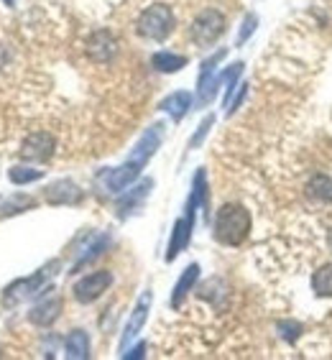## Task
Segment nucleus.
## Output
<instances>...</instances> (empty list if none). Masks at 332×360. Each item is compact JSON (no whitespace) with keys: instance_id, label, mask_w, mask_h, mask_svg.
Masks as SVG:
<instances>
[{"instance_id":"nucleus-8","label":"nucleus","mask_w":332,"mask_h":360,"mask_svg":"<svg viewBox=\"0 0 332 360\" xmlns=\"http://www.w3.org/2000/svg\"><path fill=\"white\" fill-rule=\"evenodd\" d=\"M54 148H56V141L51 133L36 131L23 139L21 148H18V156H21V161H28V164H42V161H49L54 156Z\"/></svg>"},{"instance_id":"nucleus-19","label":"nucleus","mask_w":332,"mask_h":360,"mask_svg":"<svg viewBox=\"0 0 332 360\" xmlns=\"http://www.w3.org/2000/svg\"><path fill=\"white\" fill-rule=\"evenodd\" d=\"M151 67L156 72H161V75H177V72L187 67V56L174 54V51H166L164 49V51H156L151 56Z\"/></svg>"},{"instance_id":"nucleus-1","label":"nucleus","mask_w":332,"mask_h":360,"mask_svg":"<svg viewBox=\"0 0 332 360\" xmlns=\"http://www.w3.org/2000/svg\"><path fill=\"white\" fill-rule=\"evenodd\" d=\"M212 236L220 245L238 248L248 240L250 236V212L243 207L241 202H228L217 210L212 225Z\"/></svg>"},{"instance_id":"nucleus-17","label":"nucleus","mask_w":332,"mask_h":360,"mask_svg":"<svg viewBox=\"0 0 332 360\" xmlns=\"http://www.w3.org/2000/svg\"><path fill=\"white\" fill-rule=\"evenodd\" d=\"M151 189H153V179H141L139 184L133 181L131 192H128V189H125V192H120V200H118V210H120V212H118V215L125 217L128 212H133V210L139 207L141 202H143L146 197L151 194Z\"/></svg>"},{"instance_id":"nucleus-12","label":"nucleus","mask_w":332,"mask_h":360,"mask_svg":"<svg viewBox=\"0 0 332 360\" xmlns=\"http://www.w3.org/2000/svg\"><path fill=\"white\" fill-rule=\"evenodd\" d=\"M164 133H166L164 123L148 125V128L141 133V139L136 141V146H133V151H131L128 159H136V161H141V164H148V161L153 159V153L159 151L161 143H164Z\"/></svg>"},{"instance_id":"nucleus-9","label":"nucleus","mask_w":332,"mask_h":360,"mask_svg":"<svg viewBox=\"0 0 332 360\" xmlns=\"http://www.w3.org/2000/svg\"><path fill=\"white\" fill-rule=\"evenodd\" d=\"M118 49H120L118 39H115V34L108 31V28H100V31L90 34V39L84 44V51H87V56H90L95 64L113 62V59L118 56Z\"/></svg>"},{"instance_id":"nucleus-7","label":"nucleus","mask_w":332,"mask_h":360,"mask_svg":"<svg viewBox=\"0 0 332 360\" xmlns=\"http://www.w3.org/2000/svg\"><path fill=\"white\" fill-rule=\"evenodd\" d=\"M110 286H113V274L108 269H100L79 278V281L72 286V294H75V299L79 304H92V302H97Z\"/></svg>"},{"instance_id":"nucleus-6","label":"nucleus","mask_w":332,"mask_h":360,"mask_svg":"<svg viewBox=\"0 0 332 360\" xmlns=\"http://www.w3.org/2000/svg\"><path fill=\"white\" fill-rule=\"evenodd\" d=\"M194 220H197V207L187 205V207H184V215L177 217V222H174V228H172V236H169V245H166V256H164L166 264L177 261V256L187 250L189 240H192V233H194Z\"/></svg>"},{"instance_id":"nucleus-13","label":"nucleus","mask_w":332,"mask_h":360,"mask_svg":"<svg viewBox=\"0 0 332 360\" xmlns=\"http://www.w3.org/2000/svg\"><path fill=\"white\" fill-rule=\"evenodd\" d=\"M44 200L54 207H64V205H79L82 202V189L72 179H56L44 189Z\"/></svg>"},{"instance_id":"nucleus-28","label":"nucleus","mask_w":332,"mask_h":360,"mask_svg":"<svg viewBox=\"0 0 332 360\" xmlns=\"http://www.w3.org/2000/svg\"><path fill=\"white\" fill-rule=\"evenodd\" d=\"M143 355H146V342H139V345H136V347H131V350H128V353H125V350H123V358H125V360L143 358Z\"/></svg>"},{"instance_id":"nucleus-26","label":"nucleus","mask_w":332,"mask_h":360,"mask_svg":"<svg viewBox=\"0 0 332 360\" xmlns=\"http://www.w3.org/2000/svg\"><path fill=\"white\" fill-rule=\"evenodd\" d=\"M212 125H215V115H205V120L197 125V131H194L192 139H189V148H200V146L205 143V139H208V133L212 131Z\"/></svg>"},{"instance_id":"nucleus-20","label":"nucleus","mask_w":332,"mask_h":360,"mask_svg":"<svg viewBox=\"0 0 332 360\" xmlns=\"http://www.w3.org/2000/svg\"><path fill=\"white\" fill-rule=\"evenodd\" d=\"M307 194H309L312 200L332 205V176H327V174H314V176L307 181Z\"/></svg>"},{"instance_id":"nucleus-4","label":"nucleus","mask_w":332,"mask_h":360,"mask_svg":"<svg viewBox=\"0 0 332 360\" xmlns=\"http://www.w3.org/2000/svg\"><path fill=\"white\" fill-rule=\"evenodd\" d=\"M225 26H228V21L217 8H205L194 15L192 26H189V39L200 49H210L225 34Z\"/></svg>"},{"instance_id":"nucleus-10","label":"nucleus","mask_w":332,"mask_h":360,"mask_svg":"<svg viewBox=\"0 0 332 360\" xmlns=\"http://www.w3.org/2000/svg\"><path fill=\"white\" fill-rule=\"evenodd\" d=\"M143 167H146V164H141V161H136V159H125L120 167L110 169V172L103 176L105 189H108V192H113V194L125 192V189L131 187L133 181H139Z\"/></svg>"},{"instance_id":"nucleus-24","label":"nucleus","mask_w":332,"mask_h":360,"mask_svg":"<svg viewBox=\"0 0 332 360\" xmlns=\"http://www.w3.org/2000/svg\"><path fill=\"white\" fill-rule=\"evenodd\" d=\"M36 200L34 197H26V194H13L3 202V212L0 215H15V212H23V210H34Z\"/></svg>"},{"instance_id":"nucleus-23","label":"nucleus","mask_w":332,"mask_h":360,"mask_svg":"<svg viewBox=\"0 0 332 360\" xmlns=\"http://www.w3.org/2000/svg\"><path fill=\"white\" fill-rule=\"evenodd\" d=\"M108 245H110V236H100V238H97V240L92 243L90 248H87V253H82V256L77 258V264L72 266V274H77V271H82L84 266L92 264V261H95L97 256H103Z\"/></svg>"},{"instance_id":"nucleus-29","label":"nucleus","mask_w":332,"mask_h":360,"mask_svg":"<svg viewBox=\"0 0 332 360\" xmlns=\"http://www.w3.org/2000/svg\"><path fill=\"white\" fill-rule=\"evenodd\" d=\"M3 3H6L8 8H15V0H3Z\"/></svg>"},{"instance_id":"nucleus-3","label":"nucleus","mask_w":332,"mask_h":360,"mask_svg":"<svg viewBox=\"0 0 332 360\" xmlns=\"http://www.w3.org/2000/svg\"><path fill=\"white\" fill-rule=\"evenodd\" d=\"M54 269H59V264L51 261V266H44V269H39L36 274H31V276L15 278L13 284H8L6 289H3V304L15 307V304L28 302V299L39 297L42 291H46L49 278L54 276Z\"/></svg>"},{"instance_id":"nucleus-18","label":"nucleus","mask_w":332,"mask_h":360,"mask_svg":"<svg viewBox=\"0 0 332 360\" xmlns=\"http://www.w3.org/2000/svg\"><path fill=\"white\" fill-rule=\"evenodd\" d=\"M64 355L70 360H87L90 358V335L84 330H72L64 340Z\"/></svg>"},{"instance_id":"nucleus-5","label":"nucleus","mask_w":332,"mask_h":360,"mask_svg":"<svg viewBox=\"0 0 332 360\" xmlns=\"http://www.w3.org/2000/svg\"><path fill=\"white\" fill-rule=\"evenodd\" d=\"M225 56H228V49H220V51H215L212 56H208L200 64V75H197V105L200 108H208L215 97H217V90L222 87L217 67H220V62Z\"/></svg>"},{"instance_id":"nucleus-30","label":"nucleus","mask_w":332,"mask_h":360,"mask_svg":"<svg viewBox=\"0 0 332 360\" xmlns=\"http://www.w3.org/2000/svg\"><path fill=\"white\" fill-rule=\"evenodd\" d=\"M327 245H330V250H332V230H330V238H327Z\"/></svg>"},{"instance_id":"nucleus-22","label":"nucleus","mask_w":332,"mask_h":360,"mask_svg":"<svg viewBox=\"0 0 332 360\" xmlns=\"http://www.w3.org/2000/svg\"><path fill=\"white\" fill-rule=\"evenodd\" d=\"M8 179L13 181L15 187H26V184L42 181L44 172H42V169H31V167H23V164H18V167L8 169Z\"/></svg>"},{"instance_id":"nucleus-14","label":"nucleus","mask_w":332,"mask_h":360,"mask_svg":"<svg viewBox=\"0 0 332 360\" xmlns=\"http://www.w3.org/2000/svg\"><path fill=\"white\" fill-rule=\"evenodd\" d=\"M62 297L59 294H51V297H44L39 304H34L28 309V322L36 327H51L62 314Z\"/></svg>"},{"instance_id":"nucleus-2","label":"nucleus","mask_w":332,"mask_h":360,"mask_svg":"<svg viewBox=\"0 0 332 360\" xmlns=\"http://www.w3.org/2000/svg\"><path fill=\"white\" fill-rule=\"evenodd\" d=\"M174 26H177V15H174L169 3H153L136 21L139 36L148 39V41H166L174 34Z\"/></svg>"},{"instance_id":"nucleus-21","label":"nucleus","mask_w":332,"mask_h":360,"mask_svg":"<svg viewBox=\"0 0 332 360\" xmlns=\"http://www.w3.org/2000/svg\"><path fill=\"white\" fill-rule=\"evenodd\" d=\"M312 289H314L317 297L332 299V264L319 266V269L312 274Z\"/></svg>"},{"instance_id":"nucleus-15","label":"nucleus","mask_w":332,"mask_h":360,"mask_svg":"<svg viewBox=\"0 0 332 360\" xmlns=\"http://www.w3.org/2000/svg\"><path fill=\"white\" fill-rule=\"evenodd\" d=\"M192 103H194L192 92L177 90V92H172V95H166L164 100H161L159 110H164L174 123H179V120L187 118V112L192 110Z\"/></svg>"},{"instance_id":"nucleus-27","label":"nucleus","mask_w":332,"mask_h":360,"mask_svg":"<svg viewBox=\"0 0 332 360\" xmlns=\"http://www.w3.org/2000/svg\"><path fill=\"white\" fill-rule=\"evenodd\" d=\"M279 335H281L286 342H294V340L302 335V325H299V322H291V319H284V322H279Z\"/></svg>"},{"instance_id":"nucleus-25","label":"nucleus","mask_w":332,"mask_h":360,"mask_svg":"<svg viewBox=\"0 0 332 360\" xmlns=\"http://www.w3.org/2000/svg\"><path fill=\"white\" fill-rule=\"evenodd\" d=\"M258 31V15L256 13H245V18L241 21V28H238V36H236V46H243V44L248 41L250 36Z\"/></svg>"},{"instance_id":"nucleus-11","label":"nucleus","mask_w":332,"mask_h":360,"mask_svg":"<svg viewBox=\"0 0 332 360\" xmlns=\"http://www.w3.org/2000/svg\"><path fill=\"white\" fill-rule=\"evenodd\" d=\"M151 302H153V294H151V291H143V294H141V299L136 302V307H133V312H131V317H128V322H125L123 338H120V350H128V345L139 338V333L143 330V325H146V319H148V312H151Z\"/></svg>"},{"instance_id":"nucleus-16","label":"nucleus","mask_w":332,"mask_h":360,"mask_svg":"<svg viewBox=\"0 0 332 360\" xmlns=\"http://www.w3.org/2000/svg\"><path fill=\"white\" fill-rule=\"evenodd\" d=\"M197 281H200V264H189L187 269L181 271V276L177 278V284H174V289H172V299H169V302H172L174 309H179V307L184 304V299L194 291Z\"/></svg>"}]
</instances>
